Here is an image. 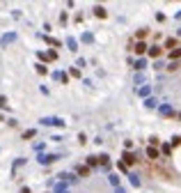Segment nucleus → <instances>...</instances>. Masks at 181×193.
Here are the masks:
<instances>
[{
  "instance_id": "obj_6",
  "label": "nucleus",
  "mask_w": 181,
  "mask_h": 193,
  "mask_svg": "<svg viewBox=\"0 0 181 193\" xmlns=\"http://www.w3.org/2000/svg\"><path fill=\"white\" fill-rule=\"evenodd\" d=\"M94 14L99 16V19H106V16H108V11L103 9V7H96V9H94Z\"/></svg>"
},
{
  "instance_id": "obj_10",
  "label": "nucleus",
  "mask_w": 181,
  "mask_h": 193,
  "mask_svg": "<svg viewBox=\"0 0 181 193\" xmlns=\"http://www.w3.org/2000/svg\"><path fill=\"white\" fill-rule=\"evenodd\" d=\"M34 133H37L34 129H30V131H25V133H23V140H30V138H34Z\"/></svg>"
},
{
  "instance_id": "obj_2",
  "label": "nucleus",
  "mask_w": 181,
  "mask_h": 193,
  "mask_svg": "<svg viewBox=\"0 0 181 193\" xmlns=\"http://www.w3.org/2000/svg\"><path fill=\"white\" fill-rule=\"evenodd\" d=\"M60 159V154H39V163L42 166H51V163H55Z\"/></svg>"
},
{
  "instance_id": "obj_8",
  "label": "nucleus",
  "mask_w": 181,
  "mask_h": 193,
  "mask_svg": "<svg viewBox=\"0 0 181 193\" xmlns=\"http://www.w3.org/2000/svg\"><path fill=\"white\" fill-rule=\"evenodd\" d=\"M149 55H151V57H158V55H161V48H158V46H151V48H149Z\"/></svg>"
},
{
  "instance_id": "obj_18",
  "label": "nucleus",
  "mask_w": 181,
  "mask_h": 193,
  "mask_svg": "<svg viewBox=\"0 0 181 193\" xmlns=\"http://www.w3.org/2000/svg\"><path fill=\"white\" fill-rule=\"evenodd\" d=\"M149 143H151V147H156V145H158V143H161V140H158V138H156V136H154V138H149Z\"/></svg>"
},
{
  "instance_id": "obj_3",
  "label": "nucleus",
  "mask_w": 181,
  "mask_h": 193,
  "mask_svg": "<svg viewBox=\"0 0 181 193\" xmlns=\"http://www.w3.org/2000/svg\"><path fill=\"white\" fill-rule=\"evenodd\" d=\"M14 39H16V34H14V32H9V34H5V37L0 39V44H2V46H7V44L14 42Z\"/></svg>"
},
{
  "instance_id": "obj_20",
  "label": "nucleus",
  "mask_w": 181,
  "mask_h": 193,
  "mask_svg": "<svg viewBox=\"0 0 181 193\" xmlns=\"http://www.w3.org/2000/svg\"><path fill=\"white\" fill-rule=\"evenodd\" d=\"M96 161H99L96 156H90V159H87V163H90V166H96Z\"/></svg>"
},
{
  "instance_id": "obj_14",
  "label": "nucleus",
  "mask_w": 181,
  "mask_h": 193,
  "mask_svg": "<svg viewBox=\"0 0 181 193\" xmlns=\"http://www.w3.org/2000/svg\"><path fill=\"white\" fill-rule=\"evenodd\" d=\"M177 57H181V48H172V60H177Z\"/></svg>"
},
{
  "instance_id": "obj_13",
  "label": "nucleus",
  "mask_w": 181,
  "mask_h": 193,
  "mask_svg": "<svg viewBox=\"0 0 181 193\" xmlns=\"http://www.w3.org/2000/svg\"><path fill=\"white\" fill-rule=\"evenodd\" d=\"M34 67H37V74H48V69H46L44 64H34Z\"/></svg>"
},
{
  "instance_id": "obj_5",
  "label": "nucleus",
  "mask_w": 181,
  "mask_h": 193,
  "mask_svg": "<svg viewBox=\"0 0 181 193\" xmlns=\"http://www.w3.org/2000/svg\"><path fill=\"white\" fill-rule=\"evenodd\" d=\"M53 78H55V80H62V83H67L69 76H67V74H62V71H55V74H53Z\"/></svg>"
},
{
  "instance_id": "obj_19",
  "label": "nucleus",
  "mask_w": 181,
  "mask_h": 193,
  "mask_svg": "<svg viewBox=\"0 0 181 193\" xmlns=\"http://www.w3.org/2000/svg\"><path fill=\"white\" fill-rule=\"evenodd\" d=\"M156 103H158V101H156V99H147V106H149V108H154Z\"/></svg>"
},
{
  "instance_id": "obj_16",
  "label": "nucleus",
  "mask_w": 181,
  "mask_h": 193,
  "mask_svg": "<svg viewBox=\"0 0 181 193\" xmlns=\"http://www.w3.org/2000/svg\"><path fill=\"white\" fill-rule=\"evenodd\" d=\"M131 184H133V186H138V184H140V179H138V175H131Z\"/></svg>"
},
{
  "instance_id": "obj_9",
  "label": "nucleus",
  "mask_w": 181,
  "mask_h": 193,
  "mask_svg": "<svg viewBox=\"0 0 181 193\" xmlns=\"http://www.w3.org/2000/svg\"><path fill=\"white\" fill-rule=\"evenodd\" d=\"M144 51H147V46H144L142 42H138L135 44V53H144Z\"/></svg>"
},
{
  "instance_id": "obj_4",
  "label": "nucleus",
  "mask_w": 181,
  "mask_h": 193,
  "mask_svg": "<svg viewBox=\"0 0 181 193\" xmlns=\"http://www.w3.org/2000/svg\"><path fill=\"white\" fill-rule=\"evenodd\" d=\"M138 159H135V154H131V152H124V163H128V166H131V163H135Z\"/></svg>"
},
{
  "instance_id": "obj_15",
  "label": "nucleus",
  "mask_w": 181,
  "mask_h": 193,
  "mask_svg": "<svg viewBox=\"0 0 181 193\" xmlns=\"http://www.w3.org/2000/svg\"><path fill=\"white\" fill-rule=\"evenodd\" d=\"M165 46H167V48H174V46H177V39H167Z\"/></svg>"
},
{
  "instance_id": "obj_21",
  "label": "nucleus",
  "mask_w": 181,
  "mask_h": 193,
  "mask_svg": "<svg viewBox=\"0 0 181 193\" xmlns=\"http://www.w3.org/2000/svg\"><path fill=\"white\" fill-rule=\"evenodd\" d=\"M21 193H30V189H28V186H23V189H21Z\"/></svg>"
},
{
  "instance_id": "obj_7",
  "label": "nucleus",
  "mask_w": 181,
  "mask_h": 193,
  "mask_svg": "<svg viewBox=\"0 0 181 193\" xmlns=\"http://www.w3.org/2000/svg\"><path fill=\"white\" fill-rule=\"evenodd\" d=\"M147 156H149L151 161H156V159H158V152H156L154 147H149V149H147Z\"/></svg>"
},
{
  "instance_id": "obj_11",
  "label": "nucleus",
  "mask_w": 181,
  "mask_h": 193,
  "mask_svg": "<svg viewBox=\"0 0 181 193\" xmlns=\"http://www.w3.org/2000/svg\"><path fill=\"white\" fill-rule=\"evenodd\" d=\"M0 108H9V103H7V97H5V94H0Z\"/></svg>"
},
{
  "instance_id": "obj_17",
  "label": "nucleus",
  "mask_w": 181,
  "mask_h": 193,
  "mask_svg": "<svg viewBox=\"0 0 181 193\" xmlns=\"http://www.w3.org/2000/svg\"><path fill=\"white\" fill-rule=\"evenodd\" d=\"M67 44H69V48H71V51H76V46H78V44H76V39H69Z\"/></svg>"
},
{
  "instance_id": "obj_1",
  "label": "nucleus",
  "mask_w": 181,
  "mask_h": 193,
  "mask_svg": "<svg viewBox=\"0 0 181 193\" xmlns=\"http://www.w3.org/2000/svg\"><path fill=\"white\" fill-rule=\"evenodd\" d=\"M42 124L44 126H64V120L62 117H42Z\"/></svg>"
},
{
  "instance_id": "obj_12",
  "label": "nucleus",
  "mask_w": 181,
  "mask_h": 193,
  "mask_svg": "<svg viewBox=\"0 0 181 193\" xmlns=\"http://www.w3.org/2000/svg\"><path fill=\"white\" fill-rule=\"evenodd\" d=\"M78 175H80V177H87V175H90V168H78Z\"/></svg>"
}]
</instances>
